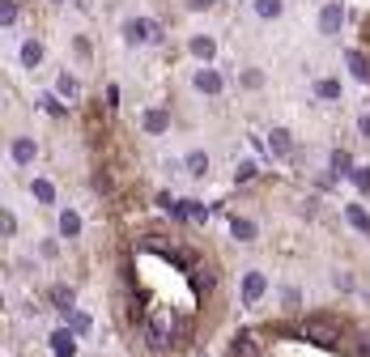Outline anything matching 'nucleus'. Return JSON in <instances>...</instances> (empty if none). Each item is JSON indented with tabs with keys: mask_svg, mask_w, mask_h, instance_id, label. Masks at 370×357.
Returning <instances> with one entry per match:
<instances>
[{
	"mask_svg": "<svg viewBox=\"0 0 370 357\" xmlns=\"http://www.w3.org/2000/svg\"><path fill=\"white\" fill-rule=\"evenodd\" d=\"M60 234H64V238H77V234H81V217L72 213V209L60 213Z\"/></svg>",
	"mask_w": 370,
	"mask_h": 357,
	"instance_id": "ddd939ff",
	"label": "nucleus"
},
{
	"mask_svg": "<svg viewBox=\"0 0 370 357\" xmlns=\"http://www.w3.org/2000/svg\"><path fill=\"white\" fill-rule=\"evenodd\" d=\"M141 127H145V132H154V136H158V132H166V127H170V115H166L162 107H150V111L141 115Z\"/></svg>",
	"mask_w": 370,
	"mask_h": 357,
	"instance_id": "423d86ee",
	"label": "nucleus"
},
{
	"mask_svg": "<svg viewBox=\"0 0 370 357\" xmlns=\"http://www.w3.org/2000/svg\"><path fill=\"white\" fill-rule=\"evenodd\" d=\"M13 162H17V166L34 162V141H30V136H17V141H13Z\"/></svg>",
	"mask_w": 370,
	"mask_h": 357,
	"instance_id": "9d476101",
	"label": "nucleus"
},
{
	"mask_svg": "<svg viewBox=\"0 0 370 357\" xmlns=\"http://www.w3.org/2000/svg\"><path fill=\"white\" fill-rule=\"evenodd\" d=\"M187 47H192V56H201V60H213V51H217V43H213L209 34H196Z\"/></svg>",
	"mask_w": 370,
	"mask_h": 357,
	"instance_id": "4468645a",
	"label": "nucleus"
},
{
	"mask_svg": "<svg viewBox=\"0 0 370 357\" xmlns=\"http://www.w3.org/2000/svg\"><path fill=\"white\" fill-rule=\"evenodd\" d=\"M358 132H362V141H370V111L358 119Z\"/></svg>",
	"mask_w": 370,
	"mask_h": 357,
	"instance_id": "cd10ccee",
	"label": "nucleus"
},
{
	"mask_svg": "<svg viewBox=\"0 0 370 357\" xmlns=\"http://www.w3.org/2000/svg\"><path fill=\"white\" fill-rule=\"evenodd\" d=\"M209 209H205V204H196V200H187V217H205Z\"/></svg>",
	"mask_w": 370,
	"mask_h": 357,
	"instance_id": "c85d7f7f",
	"label": "nucleus"
},
{
	"mask_svg": "<svg viewBox=\"0 0 370 357\" xmlns=\"http://www.w3.org/2000/svg\"><path fill=\"white\" fill-rule=\"evenodd\" d=\"M187 174H209V153H187Z\"/></svg>",
	"mask_w": 370,
	"mask_h": 357,
	"instance_id": "412c9836",
	"label": "nucleus"
},
{
	"mask_svg": "<svg viewBox=\"0 0 370 357\" xmlns=\"http://www.w3.org/2000/svg\"><path fill=\"white\" fill-rule=\"evenodd\" d=\"M30 192H34L39 204H52V200H56V187L47 183V178H34V187H30Z\"/></svg>",
	"mask_w": 370,
	"mask_h": 357,
	"instance_id": "aec40b11",
	"label": "nucleus"
},
{
	"mask_svg": "<svg viewBox=\"0 0 370 357\" xmlns=\"http://www.w3.org/2000/svg\"><path fill=\"white\" fill-rule=\"evenodd\" d=\"M52 302H56V311H72V302H77V294H72L68 285H56V289H52Z\"/></svg>",
	"mask_w": 370,
	"mask_h": 357,
	"instance_id": "6ab92c4d",
	"label": "nucleus"
},
{
	"mask_svg": "<svg viewBox=\"0 0 370 357\" xmlns=\"http://www.w3.org/2000/svg\"><path fill=\"white\" fill-rule=\"evenodd\" d=\"M230 357H260V345H256V336H251V332H238V336H234Z\"/></svg>",
	"mask_w": 370,
	"mask_h": 357,
	"instance_id": "0eeeda50",
	"label": "nucleus"
},
{
	"mask_svg": "<svg viewBox=\"0 0 370 357\" xmlns=\"http://www.w3.org/2000/svg\"><path fill=\"white\" fill-rule=\"evenodd\" d=\"M145 336H150V345H154V349L179 345V340H175V315L162 311V306H154V311L145 315Z\"/></svg>",
	"mask_w": 370,
	"mask_h": 357,
	"instance_id": "f257e3e1",
	"label": "nucleus"
},
{
	"mask_svg": "<svg viewBox=\"0 0 370 357\" xmlns=\"http://www.w3.org/2000/svg\"><path fill=\"white\" fill-rule=\"evenodd\" d=\"M353 170H358L353 158H349L345 149H336V153H332V174H349V178H353Z\"/></svg>",
	"mask_w": 370,
	"mask_h": 357,
	"instance_id": "a211bd4d",
	"label": "nucleus"
},
{
	"mask_svg": "<svg viewBox=\"0 0 370 357\" xmlns=\"http://www.w3.org/2000/svg\"><path fill=\"white\" fill-rule=\"evenodd\" d=\"M183 5H187V9H209L213 0H183Z\"/></svg>",
	"mask_w": 370,
	"mask_h": 357,
	"instance_id": "7c9ffc66",
	"label": "nucleus"
},
{
	"mask_svg": "<svg viewBox=\"0 0 370 357\" xmlns=\"http://www.w3.org/2000/svg\"><path fill=\"white\" fill-rule=\"evenodd\" d=\"M315 94L324 98V102H336V98H340V81H319V85H315Z\"/></svg>",
	"mask_w": 370,
	"mask_h": 357,
	"instance_id": "5701e85b",
	"label": "nucleus"
},
{
	"mask_svg": "<svg viewBox=\"0 0 370 357\" xmlns=\"http://www.w3.org/2000/svg\"><path fill=\"white\" fill-rule=\"evenodd\" d=\"M264 289H268L264 272H247V276H243V306H256V302L264 298Z\"/></svg>",
	"mask_w": 370,
	"mask_h": 357,
	"instance_id": "20e7f679",
	"label": "nucleus"
},
{
	"mask_svg": "<svg viewBox=\"0 0 370 357\" xmlns=\"http://www.w3.org/2000/svg\"><path fill=\"white\" fill-rule=\"evenodd\" d=\"M0 21H5V26L17 21V5H13V0H5V9H0Z\"/></svg>",
	"mask_w": 370,
	"mask_h": 357,
	"instance_id": "a878e982",
	"label": "nucleus"
},
{
	"mask_svg": "<svg viewBox=\"0 0 370 357\" xmlns=\"http://www.w3.org/2000/svg\"><path fill=\"white\" fill-rule=\"evenodd\" d=\"M340 26H345V9L332 0V5H324V13H319V30H324V34H340Z\"/></svg>",
	"mask_w": 370,
	"mask_h": 357,
	"instance_id": "39448f33",
	"label": "nucleus"
},
{
	"mask_svg": "<svg viewBox=\"0 0 370 357\" xmlns=\"http://www.w3.org/2000/svg\"><path fill=\"white\" fill-rule=\"evenodd\" d=\"M234 174H238V178H243V183H247V178H251V174H256V166H251V162H243V166H238Z\"/></svg>",
	"mask_w": 370,
	"mask_h": 357,
	"instance_id": "c756f323",
	"label": "nucleus"
},
{
	"mask_svg": "<svg viewBox=\"0 0 370 357\" xmlns=\"http://www.w3.org/2000/svg\"><path fill=\"white\" fill-rule=\"evenodd\" d=\"M345 217H349V225H358L362 234L370 238V217H366V209H362V204H349V209H345Z\"/></svg>",
	"mask_w": 370,
	"mask_h": 357,
	"instance_id": "f3484780",
	"label": "nucleus"
},
{
	"mask_svg": "<svg viewBox=\"0 0 370 357\" xmlns=\"http://www.w3.org/2000/svg\"><path fill=\"white\" fill-rule=\"evenodd\" d=\"M60 94H68V98H77V94H81V85H77V81H72V76L64 72V76H60Z\"/></svg>",
	"mask_w": 370,
	"mask_h": 357,
	"instance_id": "393cba45",
	"label": "nucleus"
},
{
	"mask_svg": "<svg viewBox=\"0 0 370 357\" xmlns=\"http://www.w3.org/2000/svg\"><path fill=\"white\" fill-rule=\"evenodd\" d=\"M230 234H234L238 243H256V221H247V217H234V221H230Z\"/></svg>",
	"mask_w": 370,
	"mask_h": 357,
	"instance_id": "9b49d317",
	"label": "nucleus"
},
{
	"mask_svg": "<svg viewBox=\"0 0 370 357\" xmlns=\"http://www.w3.org/2000/svg\"><path fill=\"white\" fill-rule=\"evenodd\" d=\"M268 149H273L277 158H289V153H294V141H289L285 127H273V136H268Z\"/></svg>",
	"mask_w": 370,
	"mask_h": 357,
	"instance_id": "6e6552de",
	"label": "nucleus"
},
{
	"mask_svg": "<svg viewBox=\"0 0 370 357\" xmlns=\"http://www.w3.org/2000/svg\"><path fill=\"white\" fill-rule=\"evenodd\" d=\"M52 5H64V0H52Z\"/></svg>",
	"mask_w": 370,
	"mask_h": 357,
	"instance_id": "2f4dec72",
	"label": "nucleus"
},
{
	"mask_svg": "<svg viewBox=\"0 0 370 357\" xmlns=\"http://www.w3.org/2000/svg\"><path fill=\"white\" fill-rule=\"evenodd\" d=\"M353 183H358V192H370V166H358L353 170Z\"/></svg>",
	"mask_w": 370,
	"mask_h": 357,
	"instance_id": "b1692460",
	"label": "nucleus"
},
{
	"mask_svg": "<svg viewBox=\"0 0 370 357\" xmlns=\"http://www.w3.org/2000/svg\"><path fill=\"white\" fill-rule=\"evenodd\" d=\"M123 34H128V43H158V21H150V17H132L128 26H123Z\"/></svg>",
	"mask_w": 370,
	"mask_h": 357,
	"instance_id": "7ed1b4c3",
	"label": "nucleus"
},
{
	"mask_svg": "<svg viewBox=\"0 0 370 357\" xmlns=\"http://www.w3.org/2000/svg\"><path fill=\"white\" fill-rule=\"evenodd\" d=\"M281 9H285L281 0H256V13L260 17H281Z\"/></svg>",
	"mask_w": 370,
	"mask_h": 357,
	"instance_id": "4be33fe9",
	"label": "nucleus"
},
{
	"mask_svg": "<svg viewBox=\"0 0 370 357\" xmlns=\"http://www.w3.org/2000/svg\"><path fill=\"white\" fill-rule=\"evenodd\" d=\"M345 60H349V68H353V76H358V81H370V60L362 56V51H349Z\"/></svg>",
	"mask_w": 370,
	"mask_h": 357,
	"instance_id": "dca6fc26",
	"label": "nucleus"
},
{
	"mask_svg": "<svg viewBox=\"0 0 370 357\" xmlns=\"http://www.w3.org/2000/svg\"><path fill=\"white\" fill-rule=\"evenodd\" d=\"M72 336H77V332H56V336H52V349H56V357H72V353H77Z\"/></svg>",
	"mask_w": 370,
	"mask_h": 357,
	"instance_id": "f8f14e48",
	"label": "nucleus"
},
{
	"mask_svg": "<svg viewBox=\"0 0 370 357\" xmlns=\"http://www.w3.org/2000/svg\"><path fill=\"white\" fill-rule=\"evenodd\" d=\"M196 90H201V94H221V76L213 68H201V72H196Z\"/></svg>",
	"mask_w": 370,
	"mask_h": 357,
	"instance_id": "1a4fd4ad",
	"label": "nucleus"
},
{
	"mask_svg": "<svg viewBox=\"0 0 370 357\" xmlns=\"http://www.w3.org/2000/svg\"><path fill=\"white\" fill-rule=\"evenodd\" d=\"M72 332H77V336H81V332H90V315H72Z\"/></svg>",
	"mask_w": 370,
	"mask_h": 357,
	"instance_id": "bb28decb",
	"label": "nucleus"
},
{
	"mask_svg": "<svg viewBox=\"0 0 370 357\" xmlns=\"http://www.w3.org/2000/svg\"><path fill=\"white\" fill-rule=\"evenodd\" d=\"M39 60H43V43H39V39L21 43V64H26V68H39Z\"/></svg>",
	"mask_w": 370,
	"mask_h": 357,
	"instance_id": "2eb2a0df",
	"label": "nucleus"
},
{
	"mask_svg": "<svg viewBox=\"0 0 370 357\" xmlns=\"http://www.w3.org/2000/svg\"><path fill=\"white\" fill-rule=\"evenodd\" d=\"M302 336L315 340V345H336V340H340V327H336L332 319H324V315H311V319L302 323Z\"/></svg>",
	"mask_w": 370,
	"mask_h": 357,
	"instance_id": "f03ea898",
	"label": "nucleus"
}]
</instances>
